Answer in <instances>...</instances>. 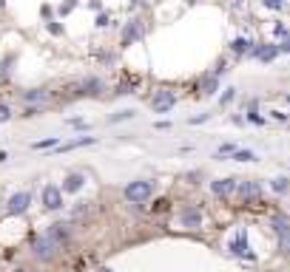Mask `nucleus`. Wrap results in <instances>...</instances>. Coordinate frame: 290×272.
<instances>
[{
    "label": "nucleus",
    "instance_id": "obj_1",
    "mask_svg": "<svg viewBox=\"0 0 290 272\" xmlns=\"http://www.w3.org/2000/svg\"><path fill=\"white\" fill-rule=\"evenodd\" d=\"M125 201H131V204H142V201H148L151 196H154V181L151 179H137V181H128L123 190Z\"/></svg>",
    "mask_w": 290,
    "mask_h": 272
},
{
    "label": "nucleus",
    "instance_id": "obj_2",
    "mask_svg": "<svg viewBox=\"0 0 290 272\" xmlns=\"http://www.w3.org/2000/svg\"><path fill=\"white\" fill-rule=\"evenodd\" d=\"M60 244L54 241V238H49L43 233V236H37L34 238V244H31V255H34V258L37 261H43V264H49V261H54L57 255H60Z\"/></svg>",
    "mask_w": 290,
    "mask_h": 272
},
{
    "label": "nucleus",
    "instance_id": "obj_3",
    "mask_svg": "<svg viewBox=\"0 0 290 272\" xmlns=\"http://www.w3.org/2000/svg\"><path fill=\"white\" fill-rule=\"evenodd\" d=\"M173 108H177V91L171 88L154 91V97H151V111L154 114H171Z\"/></svg>",
    "mask_w": 290,
    "mask_h": 272
},
{
    "label": "nucleus",
    "instance_id": "obj_4",
    "mask_svg": "<svg viewBox=\"0 0 290 272\" xmlns=\"http://www.w3.org/2000/svg\"><path fill=\"white\" fill-rule=\"evenodd\" d=\"M142 37H145V26H142V17H131L128 23L123 26V34H120V46H123V49H128V46L140 43Z\"/></svg>",
    "mask_w": 290,
    "mask_h": 272
},
{
    "label": "nucleus",
    "instance_id": "obj_5",
    "mask_svg": "<svg viewBox=\"0 0 290 272\" xmlns=\"http://www.w3.org/2000/svg\"><path fill=\"white\" fill-rule=\"evenodd\" d=\"M236 187H239V179H234V176H225V179L210 181V193H214L216 199H230V196L236 193Z\"/></svg>",
    "mask_w": 290,
    "mask_h": 272
},
{
    "label": "nucleus",
    "instance_id": "obj_6",
    "mask_svg": "<svg viewBox=\"0 0 290 272\" xmlns=\"http://www.w3.org/2000/svg\"><path fill=\"white\" fill-rule=\"evenodd\" d=\"M105 91V82L100 77H86L77 82V91H74V97H100Z\"/></svg>",
    "mask_w": 290,
    "mask_h": 272
},
{
    "label": "nucleus",
    "instance_id": "obj_7",
    "mask_svg": "<svg viewBox=\"0 0 290 272\" xmlns=\"http://www.w3.org/2000/svg\"><path fill=\"white\" fill-rule=\"evenodd\" d=\"M247 57H253V60H259V62H273L276 57H282V54H279V43H259V46H253L250 49V54Z\"/></svg>",
    "mask_w": 290,
    "mask_h": 272
},
{
    "label": "nucleus",
    "instance_id": "obj_8",
    "mask_svg": "<svg viewBox=\"0 0 290 272\" xmlns=\"http://www.w3.org/2000/svg\"><path fill=\"white\" fill-rule=\"evenodd\" d=\"M40 201H43L46 210H60L63 207V190L57 187V184H46V187L40 190Z\"/></svg>",
    "mask_w": 290,
    "mask_h": 272
},
{
    "label": "nucleus",
    "instance_id": "obj_9",
    "mask_svg": "<svg viewBox=\"0 0 290 272\" xmlns=\"http://www.w3.org/2000/svg\"><path fill=\"white\" fill-rule=\"evenodd\" d=\"M179 224L188 227V230H199V227H202V213H199V207H194V204L182 207V210H179Z\"/></svg>",
    "mask_w": 290,
    "mask_h": 272
},
{
    "label": "nucleus",
    "instance_id": "obj_10",
    "mask_svg": "<svg viewBox=\"0 0 290 272\" xmlns=\"http://www.w3.org/2000/svg\"><path fill=\"white\" fill-rule=\"evenodd\" d=\"M29 204H31V193L29 190H20V193H14L12 199H9L6 210L12 213V216H23V213L29 210Z\"/></svg>",
    "mask_w": 290,
    "mask_h": 272
},
{
    "label": "nucleus",
    "instance_id": "obj_11",
    "mask_svg": "<svg viewBox=\"0 0 290 272\" xmlns=\"http://www.w3.org/2000/svg\"><path fill=\"white\" fill-rule=\"evenodd\" d=\"M236 193H239L245 201H259V199H262V181H256V179L239 181V187H236Z\"/></svg>",
    "mask_w": 290,
    "mask_h": 272
},
{
    "label": "nucleus",
    "instance_id": "obj_12",
    "mask_svg": "<svg viewBox=\"0 0 290 272\" xmlns=\"http://www.w3.org/2000/svg\"><path fill=\"white\" fill-rule=\"evenodd\" d=\"M46 236L54 238V241L60 244V247H68V241H71V224H66V221L51 224L49 230H46Z\"/></svg>",
    "mask_w": 290,
    "mask_h": 272
},
{
    "label": "nucleus",
    "instance_id": "obj_13",
    "mask_svg": "<svg viewBox=\"0 0 290 272\" xmlns=\"http://www.w3.org/2000/svg\"><path fill=\"white\" fill-rule=\"evenodd\" d=\"M49 97H51L49 88H29V91L20 94V99H23L26 105H46L49 102Z\"/></svg>",
    "mask_w": 290,
    "mask_h": 272
},
{
    "label": "nucleus",
    "instance_id": "obj_14",
    "mask_svg": "<svg viewBox=\"0 0 290 272\" xmlns=\"http://www.w3.org/2000/svg\"><path fill=\"white\" fill-rule=\"evenodd\" d=\"M83 184H86V176L83 173H68L66 179H63V193H80Z\"/></svg>",
    "mask_w": 290,
    "mask_h": 272
},
{
    "label": "nucleus",
    "instance_id": "obj_15",
    "mask_svg": "<svg viewBox=\"0 0 290 272\" xmlns=\"http://www.w3.org/2000/svg\"><path fill=\"white\" fill-rule=\"evenodd\" d=\"M230 54L236 57V60H239V57H247L250 54V49H253V43L247 40V37H234V40H230Z\"/></svg>",
    "mask_w": 290,
    "mask_h": 272
},
{
    "label": "nucleus",
    "instance_id": "obj_16",
    "mask_svg": "<svg viewBox=\"0 0 290 272\" xmlns=\"http://www.w3.org/2000/svg\"><path fill=\"white\" fill-rule=\"evenodd\" d=\"M199 94H202V97H216V94H219V77L205 74L202 82H199Z\"/></svg>",
    "mask_w": 290,
    "mask_h": 272
},
{
    "label": "nucleus",
    "instance_id": "obj_17",
    "mask_svg": "<svg viewBox=\"0 0 290 272\" xmlns=\"http://www.w3.org/2000/svg\"><path fill=\"white\" fill-rule=\"evenodd\" d=\"M88 145H97V136H80V139H71V142H60L57 151L66 153V151H77V148H88Z\"/></svg>",
    "mask_w": 290,
    "mask_h": 272
},
{
    "label": "nucleus",
    "instance_id": "obj_18",
    "mask_svg": "<svg viewBox=\"0 0 290 272\" xmlns=\"http://www.w3.org/2000/svg\"><path fill=\"white\" fill-rule=\"evenodd\" d=\"M270 227H273V233H276V236L287 233V230H290V216H284V213H273V218H270Z\"/></svg>",
    "mask_w": 290,
    "mask_h": 272
},
{
    "label": "nucleus",
    "instance_id": "obj_19",
    "mask_svg": "<svg viewBox=\"0 0 290 272\" xmlns=\"http://www.w3.org/2000/svg\"><path fill=\"white\" fill-rule=\"evenodd\" d=\"M245 122H253V125H265V116H259V99H253L250 102V108H247V116H245Z\"/></svg>",
    "mask_w": 290,
    "mask_h": 272
},
{
    "label": "nucleus",
    "instance_id": "obj_20",
    "mask_svg": "<svg viewBox=\"0 0 290 272\" xmlns=\"http://www.w3.org/2000/svg\"><path fill=\"white\" fill-rule=\"evenodd\" d=\"M230 253H234V255H247V238H245V233H236V241H230Z\"/></svg>",
    "mask_w": 290,
    "mask_h": 272
},
{
    "label": "nucleus",
    "instance_id": "obj_21",
    "mask_svg": "<svg viewBox=\"0 0 290 272\" xmlns=\"http://www.w3.org/2000/svg\"><path fill=\"white\" fill-rule=\"evenodd\" d=\"M270 187H273V193L284 196V193L290 190V179H287V176H276V179L270 181Z\"/></svg>",
    "mask_w": 290,
    "mask_h": 272
},
{
    "label": "nucleus",
    "instance_id": "obj_22",
    "mask_svg": "<svg viewBox=\"0 0 290 272\" xmlns=\"http://www.w3.org/2000/svg\"><path fill=\"white\" fill-rule=\"evenodd\" d=\"M60 145L57 136H49V139H40V142H31V151H51V148Z\"/></svg>",
    "mask_w": 290,
    "mask_h": 272
},
{
    "label": "nucleus",
    "instance_id": "obj_23",
    "mask_svg": "<svg viewBox=\"0 0 290 272\" xmlns=\"http://www.w3.org/2000/svg\"><path fill=\"white\" fill-rule=\"evenodd\" d=\"M134 116H137V111H134V108H125V111H117V114H111V116H108V122H111V125H117V122L134 119Z\"/></svg>",
    "mask_w": 290,
    "mask_h": 272
},
{
    "label": "nucleus",
    "instance_id": "obj_24",
    "mask_svg": "<svg viewBox=\"0 0 290 272\" xmlns=\"http://www.w3.org/2000/svg\"><path fill=\"white\" fill-rule=\"evenodd\" d=\"M276 238H279V255L290 258V230L282 233V236H276Z\"/></svg>",
    "mask_w": 290,
    "mask_h": 272
},
{
    "label": "nucleus",
    "instance_id": "obj_25",
    "mask_svg": "<svg viewBox=\"0 0 290 272\" xmlns=\"http://www.w3.org/2000/svg\"><path fill=\"white\" fill-rule=\"evenodd\" d=\"M230 159H234V162H256V153L253 151H239V148H236V151L230 153Z\"/></svg>",
    "mask_w": 290,
    "mask_h": 272
},
{
    "label": "nucleus",
    "instance_id": "obj_26",
    "mask_svg": "<svg viewBox=\"0 0 290 272\" xmlns=\"http://www.w3.org/2000/svg\"><path fill=\"white\" fill-rule=\"evenodd\" d=\"M234 99H236V85H228V88H225V94L219 97V105H222V108H228Z\"/></svg>",
    "mask_w": 290,
    "mask_h": 272
},
{
    "label": "nucleus",
    "instance_id": "obj_27",
    "mask_svg": "<svg viewBox=\"0 0 290 272\" xmlns=\"http://www.w3.org/2000/svg\"><path fill=\"white\" fill-rule=\"evenodd\" d=\"M262 6L270 9V12H284L287 9V0H262Z\"/></svg>",
    "mask_w": 290,
    "mask_h": 272
},
{
    "label": "nucleus",
    "instance_id": "obj_28",
    "mask_svg": "<svg viewBox=\"0 0 290 272\" xmlns=\"http://www.w3.org/2000/svg\"><path fill=\"white\" fill-rule=\"evenodd\" d=\"M12 116H14L12 105H9V102H0V125H6V122H12Z\"/></svg>",
    "mask_w": 290,
    "mask_h": 272
},
{
    "label": "nucleus",
    "instance_id": "obj_29",
    "mask_svg": "<svg viewBox=\"0 0 290 272\" xmlns=\"http://www.w3.org/2000/svg\"><path fill=\"white\" fill-rule=\"evenodd\" d=\"M43 111H46V105H26L20 116H23V119H29V116H37V114H43Z\"/></svg>",
    "mask_w": 290,
    "mask_h": 272
},
{
    "label": "nucleus",
    "instance_id": "obj_30",
    "mask_svg": "<svg viewBox=\"0 0 290 272\" xmlns=\"http://www.w3.org/2000/svg\"><path fill=\"white\" fill-rule=\"evenodd\" d=\"M46 31H49V34H54V37H63V34H66V29H63L57 20H49V23H46Z\"/></svg>",
    "mask_w": 290,
    "mask_h": 272
},
{
    "label": "nucleus",
    "instance_id": "obj_31",
    "mask_svg": "<svg viewBox=\"0 0 290 272\" xmlns=\"http://www.w3.org/2000/svg\"><path fill=\"white\" fill-rule=\"evenodd\" d=\"M77 9V0H66V3H60V9H57V14L60 17H66V14H71Z\"/></svg>",
    "mask_w": 290,
    "mask_h": 272
},
{
    "label": "nucleus",
    "instance_id": "obj_32",
    "mask_svg": "<svg viewBox=\"0 0 290 272\" xmlns=\"http://www.w3.org/2000/svg\"><path fill=\"white\" fill-rule=\"evenodd\" d=\"M273 37H276V40H284V37H290V29L284 23H276L273 26Z\"/></svg>",
    "mask_w": 290,
    "mask_h": 272
},
{
    "label": "nucleus",
    "instance_id": "obj_33",
    "mask_svg": "<svg viewBox=\"0 0 290 272\" xmlns=\"http://www.w3.org/2000/svg\"><path fill=\"white\" fill-rule=\"evenodd\" d=\"M236 151V142H222V145H219V151H216V153H219V159H222V156H230V153H234Z\"/></svg>",
    "mask_w": 290,
    "mask_h": 272
},
{
    "label": "nucleus",
    "instance_id": "obj_34",
    "mask_svg": "<svg viewBox=\"0 0 290 272\" xmlns=\"http://www.w3.org/2000/svg\"><path fill=\"white\" fill-rule=\"evenodd\" d=\"M225 71H228V60H225V57H219V60H216V68L210 74H214V77H222Z\"/></svg>",
    "mask_w": 290,
    "mask_h": 272
},
{
    "label": "nucleus",
    "instance_id": "obj_35",
    "mask_svg": "<svg viewBox=\"0 0 290 272\" xmlns=\"http://www.w3.org/2000/svg\"><path fill=\"white\" fill-rule=\"evenodd\" d=\"M108 23H111V14H108V12H100L97 20H94V26H97V29H105Z\"/></svg>",
    "mask_w": 290,
    "mask_h": 272
},
{
    "label": "nucleus",
    "instance_id": "obj_36",
    "mask_svg": "<svg viewBox=\"0 0 290 272\" xmlns=\"http://www.w3.org/2000/svg\"><path fill=\"white\" fill-rule=\"evenodd\" d=\"M270 119H273V122H284V125H287V122H290V114H284V111H270Z\"/></svg>",
    "mask_w": 290,
    "mask_h": 272
},
{
    "label": "nucleus",
    "instance_id": "obj_37",
    "mask_svg": "<svg viewBox=\"0 0 290 272\" xmlns=\"http://www.w3.org/2000/svg\"><path fill=\"white\" fill-rule=\"evenodd\" d=\"M208 119H210V114L205 111V114H197V116H191V119H188V125H202V122H208Z\"/></svg>",
    "mask_w": 290,
    "mask_h": 272
},
{
    "label": "nucleus",
    "instance_id": "obj_38",
    "mask_svg": "<svg viewBox=\"0 0 290 272\" xmlns=\"http://www.w3.org/2000/svg\"><path fill=\"white\" fill-rule=\"evenodd\" d=\"M66 125H71V128H88V122L80 119V116H74V119H66Z\"/></svg>",
    "mask_w": 290,
    "mask_h": 272
},
{
    "label": "nucleus",
    "instance_id": "obj_39",
    "mask_svg": "<svg viewBox=\"0 0 290 272\" xmlns=\"http://www.w3.org/2000/svg\"><path fill=\"white\" fill-rule=\"evenodd\" d=\"M279 54H290V37L279 40Z\"/></svg>",
    "mask_w": 290,
    "mask_h": 272
},
{
    "label": "nucleus",
    "instance_id": "obj_40",
    "mask_svg": "<svg viewBox=\"0 0 290 272\" xmlns=\"http://www.w3.org/2000/svg\"><path fill=\"white\" fill-rule=\"evenodd\" d=\"M88 9L91 12H103V0H88Z\"/></svg>",
    "mask_w": 290,
    "mask_h": 272
},
{
    "label": "nucleus",
    "instance_id": "obj_41",
    "mask_svg": "<svg viewBox=\"0 0 290 272\" xmlns=\"http://www.w3.org/2000/svg\"><path fill=\"white\" fill-rule=\"evenodd\" d=\"M154 128H157V131H168V128H171V122H168V119H160V122H154Z\"/></svg>",
    "mask_w": 290,
    "mask_h": 272
},
{
    "label": "nucleus",
    "instance_id": "obj_42",
    "mask_svg": "<svg viewBox=\"0 0 290 272\" xmlns=\"http://www.w3.org/2000/svg\"><path fill=\"white\" fill-rule=\"evenodd\" d=\"M40 14H43L46 23H49V20H51V6H43V9H40Z\"/></svg>",
    "mask_w": 290,
    "mask_h": 272
},
{
    "label": "nucleus",
    "instance_id": "obj_43",
    "mask_svg": "<svg viewBox=\"0 0 290 272\" xmlns=\"http://www.w3.org/2000/svg\"><path fill=\"white\" fill-rule=\"evenodd\" d=\"M3 162H9V153L6 151H0V164H3Z\"/></svg>",
    "mask_w": 290,
    "mask_h": 272
},
{
    "label": "nucleus",
    "instance_id": "obj_44",
    "mask_svg": "<svg viewBox=\"0 0 290 272\" xmlns=\"http://www.w3.org/2000/svg\"><path fill=\"white\" fill-rule=\"evenodd\" d=\"M3 6H6V0H0V9H3Z\"/></svg>",
    "mask_w": 290,
    "mask_h": 272
},
{
    "label": "nucleus",
    "instance_id": "obj_45",
    "mask_svg": "<svg viewBox=\"0 0 290 272\" xmlns=\"http://www.w3.org/2000/svg\"><path fill=\"white\" fill-rule=\"evenodd\" d=\"M97 272H111V269H97Z\"/></svg>",
    "mask_w": 290,
    "mask_h": 272
},
{
    "label": "nucleus",
    "instance_id": "obj_46",
    "mask_svg": "<svg viewBox=\"0 0 290 272\" xmlns=\"http://www.w3.org/2000/svg\"><path fill=\"white\" fill-rule=\"evenodd\" d=\"M20 272H34V269H20Z\"/></svg>",
    "mask_w": 290,
    "mask_h": 272
},
{
    "label": "nucleus",
    "instance_id": "obj_47",
    "mask_svg": "<svg viewBox=\"0 0 290 272\" xmlns=\"http://www.w3.org/2000/svg\"><path fill=\"white\" fill-rule=\"evenodd\" d=\"M287 128H290V122H287Z\"/></svg>",
    "mask_w": 290,
    "mask_h": 272
}]
</instances>
